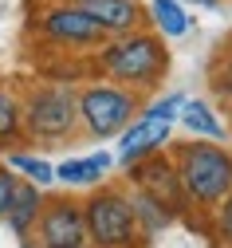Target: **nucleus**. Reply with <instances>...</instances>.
I'll list each match as a JSON object with an SVG mask.
<instances>
[{"label": "nucleus", "mask_w": 232, "mask_h": 248, "mask_svg": "<svg viewBox=\"0 0 232 248\" xmlns=\"http://www.w3.org/2000/svg\"><path fill=\"white\" fill-rule=\"evenodd\" d=\"M24 99V138L36 146H63L79 138V103L75 87L59 79H36L20 91Z\"/></svg>", "instance_id": "nucleus-3"}, {"label": "nucleus", "mask_w": 232, "mask_h": 248, "mask_svg": "<svg viewBox=\"0 0 232 248\" xmlns=\"http://www.w3.org/2000/svg\"><path fill=\"white\" fill-rule=\"evenodd\" d=\"M181 4H185V8H201V12H217L224 0H181Z\"/></svg>", "instance_id": "nucleus-21"}, {"label": "nucleus", "mask_w": 232, "mask_h": 248, "mask_svg": "<svg viewBox=\"0 0 232 248\" xmlns=\"http://www.w3.org/2000/svg\"><path fill=\"white\" fill-rule=\"evenodd\" d=\"M209 83L217 95L232 99V47H224L217 59H213V67H209Z\"/></svg>", "instance_id": "nucleus-18"}, {"label": "nucleus", "mask_w": 232, "mask_h": 248, "mask_svg": "<svg viewBox=\"0 0 232 248\" xmlns=\"http://www.w3.org/2000/svg\"><path fill=\"white\" fill-rule=\"evenodd\" d=\"M94 75L110 83H122L138 95H154L170 75V40H161L154 28H134V32L110 36L91 55Z\"/></svg>", "instance_id": "nucleus-1"}, {"label": "nucleus", "mask_w": 232, "mask_h": 248, "mask_svg": "<svg viewBox=\"0 0 232 248\" xmlns=\"http://www.w3.org/2000/svg\"><path fill=\"white\" fill-rule=\"evenodd\" d=\"M220 244H224V248H232V232H228V236H224V240H220Z\"/></svg>", "instance_id": "nucleus-22"}, {"label": "nucleus", "mask_w": 232, "mask_h": 248, "mask_svg": "<svg viewBox=\"0 0 232 248\" xmlns=\"http://www.w3.org/2000/svg\"><path fill=\"white\" fill-rule=\"evenodd\" d=\"M173 166L181 173L189 209L213 213L228 193H232V150L224 142L209 138H173L170 142Z\"/></svg>", "instance_id": "nucleus-2"}, {"label": "nucleus", "mask_w": 232, "mask_h": 248, "mask_svg": "<svg viewBox=\"0 0 232 248\" xmlns=\"http://www.w3.org/2000/svg\"><path fill=\"white\" fill-rule=\"evenodd\" d=\"M44 189L40 185H31V181H20V193H16V201H12V209L4 213V221H8V229L16 232V236H31V229H36V221H40V209H44Z\"/></svg>", "instance_id": "nucleus-15"}, {"label": "nucleus", "mask_w": 232, "mask_h": 248, "mask_svg": "<svg viewBox=\"0 0 232 248\" xmlns=\"http://www.w3.org/2000/svg\"><path fill=\"white\" fill-rule=\"evenodd\" d=\"M126 197H130V209H134V221H138L142 240H154V236H161L165 229H173L177 217L165 209L157 197H150L146 189H134V185H126Z\"/></svg>", "instance_id": "nucleus-13"}, {"label": "nucleus", "mask_w": 232, "mask_h": 248, "mask_svg": "<svg viewBox=\"0 0 232 248\" xmlns=\"http://www.w3.org/2000/svg\"><path fill=\"white\" fill-rule=\"evenodd\" d=\"M4 166H12L24 181L40 185V189L55 181V166H51L47 158H40V154H31V150H8V154H4Z\"/></svg>", "instance_id": "nucleus-17"}, {"label": "nucleus", "mask_w": 232, "mask_h": 248, "mask_svg": "<svg viewBox=\"0 0 232 248\" xmlns=\"http://www.w3.org/2000/svg\"><path fill=\"white\" fill-rule=\"evenodd\" d=\"M177 126L185 130V138H209V142H224L228 138V122L205 99H185L181 110H177Z\"/></svg>", "instance_id": "nucleus-12"}, {"label": "nucleus", "mask_w": 232, "mask_h": 248, "mask_svg": "<svg viewBox=\"0 0 232 248\" xmlns=\"http://www.w3.org/2000/svg\"><path fill=\"white\" fill-rule=\"evenodd\" d=\"M228 138H232V110H228Z\"/></svg>", "instance_id": "nucleus-23"}, {"label": "nucleus", "mask_w": 232, "mask_h": 248, "mask_svg": "<svg viewBox=\"0 0 232 248\" xmlns=\"http://www.w3.org/2000/svg\"><path fill=\"white\" fill-rule=\"evenodd\" d=\"M31 236H36L31 248H79V244H87L83 205L71 201V197H47Z\"/></svg>", "instance_id": "nucleus-9"}, {"label": "nucleus", "mask_w": 232, "mask_h": 248, "mask_svg": "<svg viewBox=\"0 0 232 248\" xmlns=\"http://www.w3.org/2000/svg\"><path fill=\"white\" fill-rule=\"evenodd\" d=\"M146 12H150V28L161 40H185L193 32V16L181 0H150Z\"/></svg>", "instance_id": "nucleus-14"}, {"label": "nucleus", "mask_w": 232, "mask_h": 248, "mask_svg": "<svg viewBox=\"0 0 232 248\" xmlns=\"http://www.w3.org/2000/svg\"><path fill=\"white\" fill-rule=\"evenodd\" d=\"M114 170V154L107 150H94V154H79V158H67L55 166V181L59 185H71V189H94L103 185Z\"/></svg>", "instance_id": "nucleus-11"}, {"label": "nucleus", "mask_w": 232, "mask_h": 248, "mask_svg": "<svg viewBox=\"0 0 232 248\" xmlns=\"http://www.w3.org/2000/svg\"><path fill=\"white\" fill-rule=\"evenodd\" d=\"M122 173H126V185L146 189L150 197H157L173 217L193 213V209H189V197H185V185H181V173H177V166H173L170 146L157 150V154H146V158H138V162H130Z\"/></svg>", "instance_id": "nucleus-8"}, {"label": "nucleus", "mask_w": 232, "mask_h": 248, "mask_svg": "<svg viewBox=\"0 0 232 248\" xmlns=\"http://www.w3.org/2000/svg\"><path fill=\"white\" fill-rule=\"evenodd\" d=\"M75 103H79V134L94 138V142L118 138L130 122H134V114L142 110L138 91H130L122 83H110L103 75L79 83L75 87Z\"/></svg>", "instance_id": "nucleus-4"}, {"label": "nucleus", "mask_w": 232, "mask_h": 248, "mask_svg": "<svg viewBox=\"0 0 232 248\" xmlns=\"http://www.w3.org/2000/svg\"><path fill=\"white\" fill-rule=\"evenodd\" d=\"M24 138V99L20 91L0 83V150H16V142Z\"/></svg>", "instance_id": "nucleus-16"}, {"label": "nucleus", "mask_w": 232, "mask_h": 248, "mask_svg": "<svg viewBox=\"0 0 232 248\" xmlns=\"http://www.w3.org/2000/svg\"><path fill=\"white\" fill-rule=\"evenodd\" d=\"M185 95H165V99H154L146 103L134 122L118 134V154H114V162L126 170L130 162H138L146 158V154H157L173 142V126H177V110H181Z\"/></svg>", "instance_id": "nucleus-7"}, {"label": "nucleus", "mask_w": 232, "mask_h": 248, "mask_svg": "<svg viewBox=\"0 0 232 248\" xmlns=\"http://www.w3.org/2000/svg\"><path fill=\"white\" fill-rule=\"evenodd\" d=\"M79 4L107 28L110 36L134 32V28H150V12L142 0H79Z\"/></svg>", "instance_id": "nucleus-10"}, {"label": "nucleus", "mask_w": 232, "mask_h": 248, "mask_svg": "<svg viewBox=\"0 0 232 248\" xmlns=\"http://www.w3.org/2000/svg\"><path fill=\"white\" fill-rule=\"evenodd\" d=\"M20 173L12 170V166H0V221H4V213L12 209V201H16V193H20Z\"/></svg>", "instance_id": "nucleus-19"}, {"label": "nucleus", "mask_w": 232, "mask_h": 248, "mask_svg": "<svg viewBox=\"0 0 232 248\" xmlns=\"http://www.w3.org/2000/svg\"><path fill=\"white\" fill-rule=\"evenodd\" d=\"M87 217V244L91 248H142V232L134 221V209L126 197V181L122 185H94L91 197L83 201Z\"/></svg>", "instance_id": "nucleus-5"}, {"label": "nucleus", "mask_w": 232, "mask_h": 248, "mask_svg": "<svg viewBox=\"0 0 232 248\" xmlns=\"http://www.w3.org/2000/svg\"><path fill=\"white\" fill-rule=\"evenodd\" d=\"M36 36L55 47V51H71V55H94L110 40V32L98 24L83 4L71 0H47L36 12Z\"/></svg>", "instance_id": "nucleus-6"}, {"label": "nucleus", "mask_w": 232, "mask_h": 248, "mask_svg": "<svg viewBox=\"0 0 232 248\" xmlns=\"http://www.w3.org/2000/svg\"><path fill=\"white\" fill-rule=\"evenodd\" d=\"M213 229H217V236H220V240L232 232V193H228V197L213 209Z\"/></svg>", "instance_id": "nucleus-20"}, {"label": "nucleus", "mask_w": 232, "mask_h": 248, "mask_svg": "<svg viewBox=\"0 0 232 248\" xmlns=\"http://www.w3.org/2000/svg\"><path fill=\"white\" fill-rule=\"evenodd\" d=\"M79 248H91V244H79Z\"/></svg>", "instance_id": "nucleus-24"}]
</instances>
